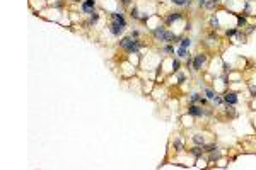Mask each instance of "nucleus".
I'll use <instances>...</instances> for the list:
<instances>
[{"label": "nucleus", "instance_id": "nucleus-1", "mask_svg": "<svg viewBox=\"0 0 256 170\" xmlns=\"http://www.w3.org/2000/svg\"><path fill=\"white\" fill-rule=\"evenodd\" d=\"M207 61V54L205 53H200V54H195L193 58V70H202V66H203V63Z\"/></svg>", "mask_w": 256, "mask_h": 170}, {"label": "nucleus", "instance_id": "nucleus-2", "mask_svg": "<svg viewBox=\"0 0 256 170\" xmlns=\"http://www.w3.org/2000/svg\"><path fill=\"white\" fill-rule=\"evenodd\" d=\"M123 31H125V26H121L120 22H111V26H109V32L113 34V36H120V34H123Z\"/></svg>", "mask_w": 256, "mask_h": 170}, {"label": "nucleus", "instance_id": "nucleus-3", "mask_svg": "<svg viewBox=\"0 0 256 170\" xmlns=\"http://www.w3.org/2000/svg\"><path fill=\"white\" fill-rule=\"evenodd\" d=\"M188 112H190L193 117H202V116L205 114V109H202V107H198V106H195V104H190Z\"/></svg>", "mask_w": 256, "mask_h": 170}, {"label": "nucleus", "instance_id": "nucleus-4", "mask_svg": "<svg viewBox=\"0 0 256 170\" xmlns=\"http://www.w3.org/2000/svg\"><path fill=\"white\" fill-rule=\"evenodd\" d=\"M140 48H142L140 41H138V39H133V41H131V44H130V46H128V48L125 49V51H126L128 54H131V53L135 54V53H138V49H140Z\"/></svg>", "mask_w": 256, "mask_h": 170}, {"label": "nucleus", "instance_id": "nucleus-5", "mask_svg": "<svg viewBox=\"0 0 256 170\" xmlns=\"http://www.w3.org/2000/svg\"><path fill=\"white\" fill-rule=\"evenodd\" d=\"M237 101H239V99H237V95H236L234 92H227V94L224 95V102H225V104L236 106V104H237Z\"/></svg>", "mask_w": 256, "mask_h": 170}, {"label": "nucleus", "instance_id": "nucleus-6", "mask_svg": "<svg viewBox=\"0 0 256 170\" xmlns=\"http://www.w3.org/2000/svg\"><path fill=\"white\" fill-rule=\"evenodd\" d=\"M133 39H135V37H131V36H125V37H121L120 42H118V46H120V48H123V49H126V48H128V46L131 44V41H133Z\"/></svg>", "mask_w": 256, "mask_h": 170}, {"label": "nucleus", "instance_id": "nucleus-7", "mask_svg": "<svg viewBox=\"0 0 256 170\" xmlns=\"http://www.w3.org/2000/svg\"><path fill=\"white\" fill-rule=\"evenodd\" d=\"M111 17H113V21H115V22H120L121 26L126 27V21H125V17H123V14H120V12H115V14H111Z\"/></svg>", "mask_w": 256, "mask_h": 170}, {"label": "nucleus", "instance_id": "nucleus-8", "mask_svg": "<svg viewBox=\"0 0 256 170\" xmlns=\"http://www.w3.org/2000/svg\"><path fill=\"white\" fill-rule=\"evenodd\" d=\"M164 32H166L164 26H159V27H156V29L152 31V34H154V37H156V39H162V36H164Z\"/></svg>", "mask_w": 256, "mask_h": 170}, {"label": "nucleus", "instance_id": "nucleus-9", "mask_svg": "<svg viewBox=\"0 0 256 170\" xmlns=\"http://www.w3.org/2000/svg\"><path fill=\"white\" fill-rule=\"evenodd\" d=\"M181 12H174V14H169V16L166 17V22L167 24H171V22H174V21H179V19H181Z\"/></svg>", "mask_w": 256, "mask_h": 170}, {"label": "nucleus", "instance_id": "nucleus-10", "mask_svg": "<svg viewBox=\"0 0 256 170\" xmlns=\"http://www.w3.org/2000/svg\"><path fill=\"white\" fill-rule=\"evenodd\" d=\"M190 153L193 155L195 158H198L200 155L203 153V146H198V145H196V146H195V148H191V150H190Z\"/></svg>", "mask_w": 256, "mask_h": 170}, {"label": "nucleus", "instance_id": "nucleus-11", "mask_svg": "<svg viewBox=\"0 0 256 170\" xmlns=\"http://www.w3.org/2000/svg\"><path fill=\"white\" fill-rule=\"evenodd\" d=\"M193 143L198 145V146H205V138L202 136V134H195V136H193Z\"/></svg>", "mask_w": 256, "mask_h": 170}, {"label": "nucleus", "instance_id": "nucleus-12", "mask_svg": "<svg viewBox=\"0 0 256 170\" xmlns=\"http://www.w3.org/2000/svg\"><path fill=\"white\" fill-rule=\"evenodd\" d=\"M179 46H181V48H190V46H191V39H190V37H181V39H179Z\"/></svg>", "mask_w": 256, "mask_h": 170}, {"label": "nucleus", "instance_id": "nucleus-13", "mask_svg": "<svg viewBox=\"0 0 256 170\" xmlns=\"http://www.w3.org/2000/svg\"><path fill=\"white\" fill-rule=\"evenodd\" d=\"M174 5H179V7H190L191 0H171Z\"/></svg>", "mask_w": 256, "mask_h": 170}, {"label": "nucleus", "instance_id": "nucleus-14", "mask_svg": "<svg viewBox=\"0 0 256 170\" xmlns=\"http://www.w3.org/2000/svg\"><path fill=\"white\" fill-rule=\"evenodd\" d=\"M176 53H178V56H179V58H188V56H190V53H188V48H181V46L178 48V51H176Z\"/></svg>", "mask_w": 256, "mask_h": 170}, {"label": "nucleus", "instance_id": "nucleus-15", "mask_svg": "<svg viewBox=\"0 0 256 170\" xmlns=\"http://www.w3.org/2000/svg\"><path fill=\"white\" fill-rule=\"evenodd\" d=\"M225 112H227V116H229V117H236V116H237V112H236L234 106H230V104H227V107H225Z\"/></svg>", "mask_w": 256, "mask_h": 170}, {"label": "nucleus", "instance_id": "nucleus-16", "mask_svg": "<svg viewBox=\"0 0 256 170\" xmlns=\"http://www.w3.org/2000/svg\"><path fill=\"white\" fill-rule=\"evenodd\" d=\"M97 21H99V14H97V12L94 10V12H92V14L89 16V24L92 26V24H96Z\"/></svg>", "mask_w": 256, "mask_h": 170}, {"label": "nucleus", "instance_id": "nucleus-17", "mask_svg": "<svg viewBox=\"0 0 256 170\" xmlns=\"http://www.w3.org/2000/svg\"><path fill=\"white\" fill-rule=\"evenodd\" d=\"M202 99H203V97L200 95V94H191V95H190V101H191V104H195V102H202Z\"/></svg>", "mask_w": 256, "mask_h": 170}, {"label": "nucleus", "instance_id": "nucleus-18", "mask_svg": "<svg viewBox=\"0 0 256 170\" xmlns=\"http://www.w3.org/2000/svg\"><path fill=\"white\" fill-rule=\"evenodd\" d=\"M203 92H205V95H207V99H212V101H214L215 92L212 90V89H203Z\"/></svg>", "mask_w": 256, "mask_h": 170}, {"label": "nucleus", "instance_id": "nucleus-19", "mask_svg": "<svg viewBox=\"0 0 256 170\" xmlns=\"http://www.w3.org/2000/svg\"><path fill=\"white\" fill-rule=\"evenodd\" d=\"M220 0H210V2H207V4H205V7H207V9H214V7H217V4H219Z\"/></svg>", "mask_w": 256, "mask_h": 170}, {"label": "nucleus", "instance_id": "nucleus-20", "mask_svg": "<svg viewBox=\"0 0 256 170\" xmlns=\"http://www.w3.org/2000/svg\"><path fill=\"white\" fill-rule=\"evenodd\" d=\"M131 17H133L135 21H138V19H140V14H138V9H137V7H133V9H131Z\"/></svg>", "mask_w": 256, "mask_h": 170}, {"label": "nucleus", "instance_id": "nucleus-21", "mask_svg": "<svg viewBox=\"0 0 256 170\" xmlns=\"http://www.w3.org/2000/svg\"><path fill=\"white\" fill-rule=\"evenodd\" d=\"M210 26L212 27H215V29H217V27H219V21H217V17H212V19H210Z\"/></svg>", "mask_w": 256, "mask_h": 170}, {"label": "nucleus", "instance_id": "nucleus-22", "mask_svg": "<svg viewBox=\"0 0 256 170\" xmlns=\"http://www.w3.org/2000/svg\"><path fill=\"white\" fill-rule=\"evenodd\" d=\"M246 24V19L244 17H241V16H237V27H242Z\"/></svg>", "mask_w": 256, "mask_h": 170}, {"label": "nucleus", "instance_id": "nucleus-23", "mask_svg": "<svg viewBox=\"0 0 256 170\" xmlns=\"http://www.w3.org/2000/svg\"><path fill=\"white\" fill-rule=\"evenodd\" d=\"M82 4H85L87 7H92V9H94V7H96V0H84Z\"/></svg>", "mask_w": 256, "mask_h": 170}, {"label": "nucleus", "instance_id": "nucleus-24", "mask_svg": "<svg viewBox=\"0 0 256 170\" xmlns=\"http://www.w3.org/2000/svg\"><path fill=\"white\" fill-rule=\"evenodd\" d=\"M174 148H176V151H181V150H183V145H181V141H179V139H176V141H174Z\"/></svg>", "mask_w": 256, "mask_h": 170}, {"label": "nucleus", "instance_id": "nucleus-25", "mask_svg": "<svg viewBox=\"0 0 256 170\" xmlns=\"http://www.w3.org/2000/svg\"><path fill=\"white\" fill-rule=\"evenodd\" d=\"M173 70L174 72H178L179 70V60H173Z\"/></svg>", "mask_w": 256, "mask_h": 170}, {"label": "nucleus", "instance_id": "nucleus-26", "mask_svg": "<svg viewBox=\"0 0 256 170\" xmlns=\"http://www.w3.org/2000/svg\"><path fill=\"white\" fill-rule=\"evenodd\" d=\"M162 51H164V53H174V48H173V46H166Z\"/></svg>", "mask_w": 256, "mask_h": 170}, {"label": "nucleus", "instance_id": "nucleus-27", "mask_svg": "<svg viewBox=\"0 0 256 170\" xmlns=\"http://www.w3.org/2000/svg\"><path fill=\"white\" fill-rule=\"evenodd\" d=\"M214 102H215V104H222V102H224V99H222V97H219V95H215V97H214Z\"/></svg>", "mask_w": 256, "mask_h": 170}, {"label": "nucleus", "instance_id": "nucleus-28", "mask_svg": "<svg viewBox=\"0 0 256 170\" xmlns=\"http://www.w3.org/2000/svg\"><path fill=\"white\" fill-rule=\"evenodd\" d=\"M178 80H179V84H183V82H184V75L183 73H178Z\"/></svg>", "mask_w": 256, "mask_h": 170}, {"label": "nucleus", "instance_id": "nucleus-29", "mask_svg": "<svg viewBox=\"0 0 256 170\" xmlns=\"http://www.w3.org/2000/svg\"><path fill=\"white\" fill-rule=\"evenodd\" d=\"M251 95L256 97V87H254V85H251Z\"/></svg>", "mask_w": 256, "mask_h": 170}, {"label": "nucleus", "instance_id": "nucleus-30", "mask_svg": "<svg viewBox=\"0 0 256 170\" xmlns=\"http://www.w3.org/2000/svg\"><path fill=\"white\" fill-rule=\"evenodd\" d=\"M130 36H131V37H135V39H137V37H138V31H133V32L130 34Z\"/></svg>", "mask_w": 256, "mask_h": 170}, {"label": "nucleus", "instance_id": "nucleus-31", "mask_svg": "<svg viewBox=\"0 0 256 170\" xmlns=\"http://www.w3.org/2000/svg\"><path fill=\"white\" fill-rule=\"evenodd\" d=\"M196 2H198V5L202 7V5H205V4H207V0H196Z\"/></svg>", "mask_w": 256, "mask_h": 170}, {"label": "nucleus", "instance_id": "nucleus-32", "mask_svg": "<svg viewBox=\"0 0 256 170\" xmlns=\"http://www.w3.org/2000/svg\"><path fill=\"white\" fill-rule=\"evenodd\" d=\"M147 19H149V16H142V17H140L142 22H147Z\"/></svg>", "mask_w": 256, "mask_h": 170}, {"label": "nucleus", "instance_id": "nucleus-33", "mask_svg": "<svg viewBox=\"0 0 256 170\" xmlns=\"http://www.w3.org/2000/svg\"><path fill=\"white\" fill-rule=\"evenodd\" d=\"M130 2H131V0H121V4H123V5H128Z\"/></svg>", "mask_w": 256, "mask_h": 170}, {"label": "nucleus", "instance_id": "nucleus-34", "mask_svg": "<svg viewBox=\"0 0 256 170\" xmlns=\"http://www.w3.org/2000/svg\"><path fill=\"white\" fill-rule=\"evenodd\" d=\"M72 2H80V0H72Z\"/></svg>", "mask_w": 256, "mask_h": 170}]
</instances>
